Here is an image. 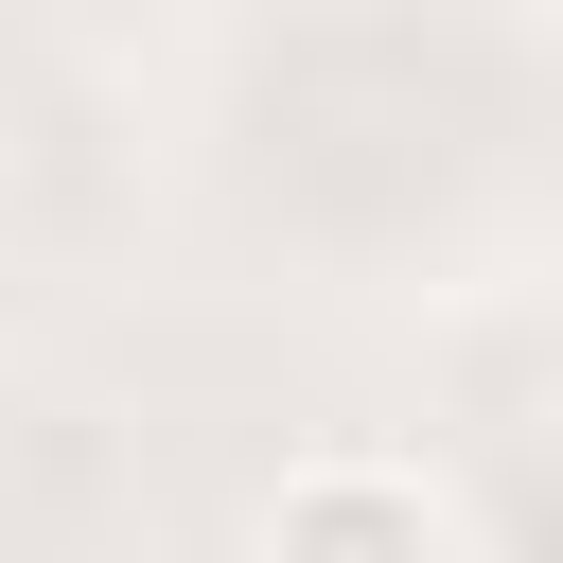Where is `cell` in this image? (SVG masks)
Here are the masks:
<instances>
[{
  "label": "cell",
  "instance_id": "obj_1",
  "mask_svg": "<svg viewBox=\"0 0 563 563\" xmlns=\"http://www.w3.org/2000/svg\"><path fill=\"white\" fill-rule=\"evenodd\" d=\"M264 563H475V545H457V510L405 457H317V475H282Z\"/></svg>",
  "mask_w": 563,
  "mask_h": 563
}]
</instances>
